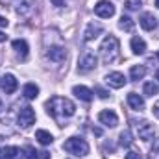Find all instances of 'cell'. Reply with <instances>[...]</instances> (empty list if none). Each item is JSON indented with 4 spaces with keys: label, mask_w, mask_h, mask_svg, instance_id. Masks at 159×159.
I'll use <instances>...</instances> for the list:
<instances>
[{
    "label": "cell",
    "mask_w": 159,
    "mask_h": 159,
    "mask_svg": "<svg viewBox=\"0 0 159 159\" xmlns=\"http://www.w3.org/2000/svg\"><path fill=\"white\" fill-rule=\"evenodd\" d=\"M46 113L56 119L57 122H63L65 119L72 117L76 113V106L69 100V98H63V96H52L48 102H46Z\"/></svg>",
    "instance_id": "obj_1"
},
{
    "label": "cell",
    "mask_w": 159,
    "mask_h": 159,
    "mask_svg": "<svg viewBox=\"0 0 159 159\" xmlns=\"http://www.w3.org/2000/svg\"><path fill=\"white\" fill-rule=\"evenodd\" d=\"M100 54H102V61L104 63H115L119 59V54H120V44L119 39L115 35H107L106 39L102 41L100 44Z\"/></svg>",
    "instance_id": "obj_2"
},
{
    "label": "cell",
    "mask_w": 159,
    "mask_h": 159,
    "mask_svg": "<svg viewBox=\"0 0 159 159\" xmlns=\"http://www.w3.org/2000/svg\"><path fill=\"white\" fill-rule=\"evenodd\" d=\"M63 148H65L69 154L78 156V157H83V156L89 154V144H87V141L81 139V137H70V139H67L65 144H63Z\"/></svg>",
    "instance_id": "obj_3"
},
{
    "label": "cell",
    "mask_w": 159,
    "mask_h": 159,
    "mask_svg": "<svg viewBox=\"0 0 159 159\" xmlns=\"http://www.w3.org/2000/svg\"><path fill=\"white\" fill-rule=\"evenodd\" d=\"M133 126H135L137 135H139L143 141H150V139L156 137V129H154V126H152L148 120H139V122H135Z\"/></svg>",
    "instance_id": "obj_4"
},
{
    "label": "cell",
    "mask_w": 159,
    "mask_h": 159,
    "mask_svg": "<svg viewBox=\"0 0 159 159\" xmlns=\"http://www.w3.org/2000/svg\"><path fill=\"white\" fill-rule=\"evenodd\" d=\"M96 56L91 52V50H87V52H83V56L80 57L78 61V69L80 72H89V70H93L94 67H96Z\"/></svg>",
    "instance_id": "obj_5"
},
{
    "label": "cell",
    "mask_w": 159,
    "mask_h": 159,
    "mask_svg": "<svg viewBox=\"0 0 159 159\" xmlns=\"http://www.w3.org/2000/svg\"><path fill=\"white\" fill-rule=\"evenodd\" d=\"M94 13H96L98 17H102V19H109V17L115 15V6H113V2H109V0H100V2L94 6Z\"/></svg>",
    "instance_id": "obj_6"
},
{
    "label": "cell",
    "mask_w": 159,
    "mask_h": 159,
    "mask_svg": "<svg viewBox=\"0 0 159 159\" xmlns=\"http://www.w3.org/2000/svg\"><path fill=\"white\" fill-rule=\"evenodd\" d=\"M34 122H35V111L32 107H22L19 113V124L22 128H30Z\"/></svg>",
    "instance_id": "obj_7"
},
{
    "label": "cell",
    "mask_w": 159,
    "mask_h": 159,
    "mask_svg": "<svg viewBox=\"0 0 159 159\" xmlns=\"http://www.w3.org/2000/svg\"><path fill=\"white\" fill-rule=\"evenodd\" d=\"M34 11V6H32V0H17L15 2V13L22 19L30 17Z\"/></svg>",
    "instance_id": "obj_8"
},
{
    "label": "cell",
    "mask_w": 159,
    "mask_h": 159,
    "mask_svg": "<svg viewBox=\"0 0 159 159\" xmlns=\"http://www.w3.org/2000/svg\"><path fill=\"white\" fill-rule=\"evenodd\" d=\"M98 120H100L104 126H107V128H115V126L119 124V117H117V113L111 111V109L102 111V113L98 115Z\"/></svg>",
    "instance_id": "obj_9"
},
{
    "label": "cell",
    "mask_w": 159,
    "mask_h": 159,
    "mask_svg": "<svg viewBox=\"0 0 159 159\" xmlns=\"http://www.w3.org/2000/svg\"><path fill=\"white\" fill-rule=\"evenodd\" d=\"M126 76L122 74V72H109L107 76H106V83L109 85V87H115V89H120V87H124L126 85Z\"/></svg>",
    "instance_id": "obj_10"
},
{
    "label": "cell",
    "mask_w": 159,
    "mask_h": 159,
    "mask_svg": "<svg viewBox=\"0 0 159 159\" xmlns=\"http://www.w3.org/2000/svg\"><path fill=\"white\" fill-rule=\"evenodd\" d=\"M0 83H2V91H4L6 94L15 93V91H17V85H19V83H17V78H15L13 74H6Z\"/></svg>",
    "instance_id": "obj_11"
},
{
    "label": "cell",
    "mask_w": 159,
    "mask_h": 159,
    "mask_svg": "<svg viewBox=\"0 0 159 159\" xmlns=\"http://www.w3.org/2000/svg\"><path fill=\"white\" fill-rule=\"evenodd\" d=\"M102 26L100 24H96V22H91V24H87V28H85V32H83V39L85 41H91L94 39V37H98L100 34H102Z\"/></svg>",
    "instance_id": "obj_12"
},
{
    "label": "cell",
    "mask_w": 159,
    "mask_h": 159,
    "mask_svg": "<svg viewBox=\"0 0 159 159\" xmlns=\"http://www.w3.org/2000/svg\"><path fill=\"white\" fill-rule=\"evenodd\" d=\"M46 56H48L52 61L59 63V61H65V57H67V52H65V48H61V46H52V48H48Z\"/></svg>",
    "instance_id": "obj_13"
},
{
    "label": "cell",
    "mask_w": 159,
    "mask_h": 159,
    "mask_svg": "<svg viewBox=\"0 0 159 159\" xmlns=\"http://www.w3.org/2000/svg\"><path fill=\"white\" fill-rule=\"evenodd\" d=\"M141 26H143V30L152 32V30L157 28V19H156L154 15H150V13H144V15L141 17Z\"/></svg>",
    "instance_id": "obj_14"
},
{
    "label": "cell",
    "mask_w": 159,
    "mask_h": 159,
    "mask_svg": "<svg viewBox=\"0 0 159 159\" xmlns=\"http://www.w3.org/2000/svg\"><path fill=\"white\" fill-rule=\"evenodd\" d=\"M128 104H129V107L135 109V111H141V109L144 107V100H143V96L137 94V93H129V94H128Z\"/></svg>",
    "instance_id": "obj_15"
},
{
    "label": "cell",
    "mask_w": 159,
    "mask_h": 159,
    "mask_svg": "<svg viewBox=\"0 0 159 159\" xmlns=\"http://www.w3.org/2000/svg\"><path fill=\"white\" fill-rule=\"evenodd\" d=\"M72 93L76 94V98L83 100V102H91V100H93V91L87 89V87H83V85H76V87L72 89Z\"/></svg>",
    "instance_id": "obj_16"
},
{
    "label": "cell",
    "mask_w": 159,
    "mask_h": 159,
    "mask_svg": "<svg viewBox=\"0 0 159 159\" xmlns=\"http://www.w3.org/2000/svg\"><path fill=\"white\" fill-rule=\"evenodd\" d=\"M11 46H13V50H15L22 59L28 56V43H26L24 39H15L13 43H11Z\"/></svg>",
    "instance_id": "obj_17"
},
{
    "label": "cell",
    "mask_w": 159,
    "mask_h": 159,
    "mask_svg": "<svg viewBox=\"0 0 159 159\" xmlns=\"http://www.w3.org/2000/svg\"><path fill=\"white\" fill-rule=\"evenodd\" d=\"M22 94H24L26 100H35L37 94H39V87L35 83H26L24 89H22Z\"/></svg>",
    "instance_id": "obj_18"
},
{
    "label": "cell",
    "mask_w": 159,
    "mask_h": 159,
    "mask_svg": "<svg viewBox=\"0 0 159 159\" xmlns=\"http://www.w3.org/2000/svg\"><path fill=\"white\" fill-rule=\"evenodd\" d=\"M131 50H133V54H137V56H141V54H144L146 52V43L141 39V37H131Z\"/></svg>",
    "instance_id": "obj_19"
},
{
    "label": "cell",
    "mask_w": 159,
    "mask_h": 159,
    "mask_svg": "<svg viewBox=\"0 0 159 159\" xmlns=\"http://www.w3.org/2000/svg\"><path fill=\"white\" fill-rule=\"evenodd\" d=\"M144 74H146V67L144 65H133L131 69H129V78L131 80H143L144 78Z\"/></svg>",
    "instance_id": "obj_20"
},
{
    "label": "cell",
    "mask_w": 159,
    "mask_h": 159,
    "mask_svg": "<svg viewBox=\"0 0 159 159\" xmlns=\"http://www.w3.org/2000/svg\"><path fill=\"white\" fill-rule=\"evenodd\" d=\"M35 139L39 141L41 144H44V146H46V144H52V141H54V137H52L46 129H37V131H35Z\"/></svg>",
    "instance_id": "obj_21"
},
{
    "label": "cell",
    "mask_w": 159,
    "mask_h": 159,
    "mask_svg": "<svg viewBox=\"0 0 159 159\" xmlns=\"http://www.w3.org/2000/svg\"><path fill=\"white\" fill-rule=\"evenodd\" d=\"M119 26H120V30H124V32H131L133 26H135V22H133L128 15H122L120 20H119Z\"/></svg>",
    "instance_id": "obj_22"
},
{
    "label": "cell",
    "mask_w": 159,
    "mask_h": 159,
    "mask_svg": "<svg viewBox=\"0 0 159 159\" xmlns=\"http://www.w3.org/2000/svg\"><path fill=\"white\" fill-rule=\"evenodd\" d=\"M143 91H144L146 96H154V94H159V85L157 83H154V81H146Z\"/></svg>",
    "instance_id": "obj_23"
},
{
    "label": "cell",
    "mask_w": 159,
    "mask_h": 159,
    "mask_svg": "<svg viewBox=\"0 0 159 159\" xmlns=\"http://www.w3.org/2000/svg\"><path fill=\"white\" fill-rule=\"evenodd\" d=\"M0 152H2L4 156L11 157V159H15L17 156H19V154H20V150H19L17 146H6V148H4V150H0Z\"/></svg>",
    "instance_id": "obj_24"
},
{
    "label": "cell",
    "mask_w": 159,
    "mask_h": 159,
    "mask_svg": "<svg viewBox=\"0 0 159 159\" xmlns=\"http://www.w3.org/2000/svg\"><path fill=\"white\" fill-rule=\"evenodd\" d=\"M120 146H129L131 144V133H129V129H124L122 133H120Z\"/></svg>",
    "instance_id": "obj_25"
},
{
    "label": "cell",
    "mask_w": 159,
    "mask_h": 159,
    "mask_svg": "<svg viewBox=\"0 0 159 159\" xmlns=\"http://www.w3.org/2000/svg\"><path fill=\"white\" fill-rule=\"evenodd\" d=\"M141 2H143V0H126V2H124V7H126L128 11H135V9L141 7Z\"/></svg>",
    "instance_id": "obj_26"
},
{
    "label": "cell",
    "mask_w": 159,
    "mask_h": 159,
    "mask_svg": "<svg viewBox=\"0 0 159 159\" xmlns=\"http://www.w3.org/2000/svg\"><path fill=\"white\" fill-rule=\"evenodd\" d=\"M37 154H39V152H37L35 148H32V146H28V148H26V159H39Z\"/></svg>",
    "instance_id": "obj_27"
},
{
    "label": "cell",
    "mask_w": 159,
    "mask_h": 159,
    "mask_svg": "<svg viewBox=\"0 0 159 159\" xmlns=\"http://www.w3.org/2000/svg\"><path fill=\"white\" fill-rule=\"evenodd\" d=\"M94 91L98 93V96H100V98H107V96H109V93H107V91H104V89H100V87H96Z\"/></svg>",
    "instance_id": "obj_28"
},
{
    "label": "cell",
    "mask_w": 159,
    "mask_h": 159,
    "mask_svg": "<svg viewBox=\"0 0 159 159\" xmlns=\"http://www.w3.org/2000/svg\"><path fill=\"white\" fill-rule=\"evenodd\" d=\"M126 159H141V154L139 152H128L126 154Z\"/></svg>",
    "instance_id": "obj_29"
},
{
    "label": "cell",
    "mask_w": 159,
    "mask_h": 159,
    "mask_svg": "<svg viewBox=\"0 0 159 159\" xmlns=\"http://www.w3.org/2000/svg\"><path fill=\"white\" fill-rule=\"evenodd\" d=\"M152 111H154V115H156V117L159 119V102H156V104H154V107H152Z\"/></svg>",
    "instance_id": "obj_30"
},
{
    "label": "cell",
    "mask_w": 159,
    "mask_h": 159,
    "mask_svg": "<svg viewBox=\"0 0 159 159\" xmlns=\"http://www.w3.org/2000/svg\"><path fill=\"white\" fill-rule=\"evenodd\" d=\"M6 26H7V19L0 15V28H6Z\"/></svg>",
    "instance_id": "obj_31"
},
{
    "label": "cell",
    "mask_w": 159,
    "mask_h": 159,
    "mask_svg": "<svg viewBox=\"0 0 159 159\" xmlns=\"http://www.w3.org/2000/svg\"><path fill=\"white\" fill-rule=\"evenodd\" d=\"M50 2H52L54 6H57V7H61V6L65 4V0H50Z\"/></svg>",
    "instance_id": "obj_32"
},
{
    "label": "cell",
    "mask_w": 159,
    "mask_h": 159,
    "mask_svg": "<svg viewBox=\"0 0 159 159\" xmlns=\"http://www.w3.org/2000/svg\"><path fill=\"white\" fill-rule=\"evenodd\" d=\"M48 157H50L48 152H39V159H48Z\"/></svg>",
    "instance_id": "obj_33"
},
{
    "label": "cell",
    "mask_w": 159,
    "mask_h": 159,
    "mask_svg": "<svg viewBox=\"0 0 159 159\" xmlns=\"http://www.w3.org/2000/svg\"><path fill=\"white\" fill-rule=\"evenodd\" d=\"M7 39V35H6V34H2V32H0V43H4V41Z\"/></svg>",
    "instance_id": "obj_34"
},
{
    "label": "cell",
    "mask_w": 159,
    "mask_h": 159,
    "mask_svg": "<svg viewBox=\"0 0 159 159\" xmlns=\"http://www.w3.org/2000/svg\"><path fill=\"white\" fill-rule=\"evenodd\" d=\"M0 159H11V157H7V156H4V154L0 152Z\"/></svg>",
    "instance_id": "obj_35"
},
{
    "label": "cell",
    "mask_w": 159,
    "mask_h": 159,
    "mask_svg": "<svg viewBox=\"0 0 159 159\" xmlns=\"http://www.w3.org/2000/svg\"><path fill=\"white\" fill-rule=\"evenodd\" d=\"M156 80H159V70H157V72H156Z\"/></svg>",
    "instance_id": "obj_36"
},
{
    "label": "cell",
    "mask_w": 159,
    "mask_h": 159,
    "mask_svg": "<svg viewBox=\"0 0 159 159\" xmlns=\"http://www.w3.org/2000/svg\"><path fill=\"white\" fill-rule=\"evenodd\" d=\"M156 7H159V0H156Z\"/></svg>",
    "instance_id": "obj_37"
},
{
    "label": "cell",
    "mask_w": 159,
    "mask_h": 159,
    "mask_svg": "<svg viewBox=\"0 0 159 159\" xmlns=\"http://www.w3.org/2000/svg\"><path fill=\"white\" fill-rule=\"evenodd\" d=\"M0 111H2V102H0Z\"/></svg>",
    "instance_id": "obj_38"
},
{
    "label": "cell",
    "mask_w": 159,
    "mask_h": 159,
    "mask_svg": "<svg viewBox=\"0 0 159 159\" xmlns=\"http://www.w3.org/2000/svg\"><path fill=\"white\" fill-rule=\"evenodd\" d=\"M157 59H159V52H157Z\"/></svg>",
    "instance_id": "obj_39"
},
{
    "label": "cell",
    "mask_w": 159,
    "mask_h": 159,
    "mask_svg": "<svg viewBox=\"0 0 159 159\" xmlns=\"http://www.w3.org/2000/svg\"><path fill=\"white\" fill-rule=\"evenodd\" d=\"M0 81H2V80H0Z\"/></svg>",
    "instance_id": "obj_40"
}]
</instances>
